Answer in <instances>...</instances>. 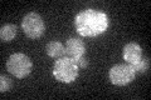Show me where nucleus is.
<instances>
[{
	"mask_svg": "<svg viewBox=\"0 0 151 100\" xmlns=\"http://www.w3.org/2000/svg\"><path fill=\"white\" fill-rule=\"evenodd\" d=\"M142 56V50L139 44L136 43H129L126 44L124 48V59L127 61L129 64H135L141 59Z\"/></svg>",
	"mask_w": 151,
	"mask_h": 100,
	"instance_id": "0eeeda50",
	"label": "nucleus"
},
{
	"mask_svg": "<svg viewBox=\"0 0 151 100\" xmlns=\"http://www.w3.org/2000/svg\"><path fill=\"white\" fill-rule=\"evenodd\" d=\"M76 63V65L78 66V68H86V66L88 65V61H87V59L86 58H83V56H81L79 59H77L74 61Z\"/></svg>",
	"mask_w": 151,
	"mask_h": 100,
	"instance_id": "f8f14e48",
	"label": "nucleus"
},
{
	"mask_svg": "<svg viewBox=\"0 0 151 100\" xmlns=\"http://www.w3.org/2000/svg\"><path fill=\"white\" fill-rule=\"evenodd\" d=\"M22 28L24 34L30 38V39H38L43 35L44 33V21L42 16L37 13H28L27 15L23 18Z\"/></svg>",
	"mask_w": 151,
	"mask_h": 100,
	"instance_id": "20e7f679",
	"label": "nucleus"
},
{
	"mask_svg": "<svg viewBox=\"0 0 151 100\" xmlns=\"http://www.w3.org/2000/svg\"><path fill=\"white\" fill-rule=\"evenodd\" d=\"M149 66H150L149 59H140L137 63L132 64V68H134L135 71H137V73H145L146 70H149Z\"/></svg>",
	"mask_w": 151,
	"mask_h": 100,
	"instance_id": "9d476101",
	"label": "nucleus"
},
{
	"mask_svg": "<svg viewBox=\"0 0 151 100\" xmlns=\"http://www.w3.org/2000/svg\"><path fill=\"white\" fill-rule=\"evenodd\" d=\"M17 35V25L14 24H5L0 29V39L3 43L12 41Z\"/></svg>",
	"mask_w": 151,
	"mask_h": 100,
	"instance_id": "1a4fd4ad",
	"label": "nucleus"
},
{
	"mask_svg": "<svg viewBox=\"0 0 151 100\" xmlns=\"http://www.w3.org/2000/svg\"><path fill=\"white\" fill-rule=\"evenodd\" d=\"M33 68L32 60L29 56H27L23 53H15L9 56L6 61V69L12 75L18 79H24L30 74Z\"/></svg>",
	"mask_w": 151,
	"mask_h": 100,
	"instance_id": "7ed1b4c3",
	"label": "nucleus"
},
{
	"mask_svg": "<svg viewBox=\"0 0 151 100\" xmlns=\"http://www.w3.org/2000/svg\"><path fill=\"white\" fill-rule=\"evenodd\" d=\"M45 53L50 58H62L63 55H65V48L59 41H50L45 46Z\"/></svg>",
	"mask_w": 151,
	"mask_h": 100,
	"instance_id": "6e6552de",
	"label": "nucleus"
},
{
	"mask_svg": "<svg viewBox=\"0 0 151 100\" xmlns=\"http://www.w3.org/2000/svg\"><path fill=\"white\" fill-rule=\"evenodd\" d=\"M53 75L60 83H72L78 77V66L68 56H62L55 60Z\"/></svg>",
	"mask_w": 151,
	"mask_h": 100,
	"instance_id": "f03ea898",
	"label": "nucleus"
},
{
	"mask_svg": "<svg viewBox=\"0 0 151 100\" xmlns=\"http://www.w3.org/2000/svg\"><path fill=\"white\" fill-rule=\"evenodd\" d=\"M76 29L82 36L93 38L101 35L108 28V16L106 13L96 9H86L76 16Z\"/></svg>",
	"mask_w": 151,
	"mask_h": 100,
	"instance_id": "f257e3e1",
	"label": "nucleus"
},
{
	"mask_svg": "<svg viewBox=\"0 0 151 100\" xmlns=\"http://www.w3.org/2000/svg\"><path fill=\"white\" fill-rule=\"evenodd\" d=\"M84 53H86V46H84V43L81 39L70 38L67 40V43H65V56L76 61L81 56H83Z\"/></svg>",
	"mask_w": 151,
	"mask_h": 100,
	"instance_id": "423d86ee",
	"label": "nucleus"
},
{
	"mask_svg": "<svg viewBox=\"0 0 151 100\" xmlns=\"http://www.w3.org/2000/svg\"><path fill=\"white\" fill-rule=\"evenodd\" d=\"M135 74L136 71L134 70L131 64H117L111 68L108 77H110V80L113 85L124 87L134 80Z\"/></svg>",
	"mask_w": 151,
	"mask_h": 100,
	"instance_id": "39448f33",
	"label": "nucleus"
},
{
	"mask_svg": "<svg viewBox=\"0 0 151 100\" xmlns=\"http://www.w3.org/2000/svg\"><path fill=\"white\" fill-rule=\"evenodd\" d=\"M12 85H13V82L9 77H5V75L0 77V91L1 93L9 91L12 89Z\"/></svg>",
	"mask_w": 151,
	"mask_h": 100,
	"instance_id": "9b49d317",
	"label": "nucleus"
}]
</instances>
